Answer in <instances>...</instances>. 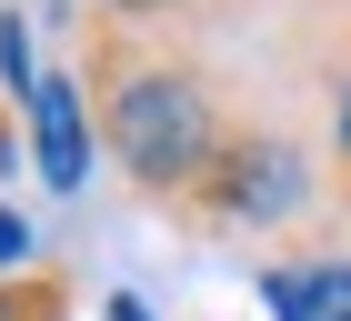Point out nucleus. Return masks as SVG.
<instances>
[{"instance_id":"f257e3e1","label":"nucleus","mask_w":351,"mask_h":321,"mask_svg":"<svg viewBox=\"0 0 351 321\" xmlns=\"http://www.w3.org/2000/svg\"><path fill=\"white\" fill-rule=\"evenodd\" d=\"M81 91H90V121H101V151L121 160V181L151 211L191 221L201 181L221 171V151L241 131L201 40L141 30V21H81Z\"/></svg>"},{"instance_id":"f03ea898","label":"nucleus","mask_w":351,"mask_h":321,"mask_svg":"<svg viewBox=\"0 0 351 321\" xmlns=\"http://www.w3.org/2000/svg\"><path fill=\"white\" fill-rule=\"evenodd\" d=\"M311 211H322V160L301 151L291 131H271V121H241L231 151H221V171L191 201L201 231H291Z\"/></svg>"},{"instance_id":"7ed1b4c3","label":"nucleus","mask_w":351,"mask_h":321,"mask_svg":"<svg viewBox=\"0 0 351 321\" xmlns=\"http://www.w3.org/2000/svg\"><path fill=\"white\" fill-rule=\"evenodd\" d=\"M90 141H101L90 91H81L71 71H40V91H30V151H40V181H51V191H81V181H90Z\"/></svg>"},{"instance_id":"20e7f679","label":"nucleus","mask_w":351,"mask_h":321,"mask_svg":"<svg viewBox=\"0 0 351 321\" xmlns=\"http://www.w3.org/2000/svg\"><path fill=\"white\" fill-rule=\"evenodd\" d=\"M0 321H71V281L60 271H10L0 281Z\"/></svg>"},{"instance_id":"39448f33","label":"nucleus","mask_w":351,"mask_h":321,"mask_svg":"<svg viewBox=\"0 0 351 321\" xmlns=\"http://www.w3.org/2000/svg\"><path fill=\"white\" fill-rule=\"evenodd\" d=\"M331 201L351 221V51L331 60Z\"/></svg>"},{"instance_id":"423d86ee","label":"nucleus","mask_w":351,"mask_h":321,"mask_svg":"<svg viewBox=\"0 0 351 321\" xmlns=\"http://www.w3.org/2000/svg\"><path fill=\"white\" fill-rule=\"evenodd\" d=\"M101 21H141V30H181V21H201L211 0H90Z\"/></svg>"},{"instance_id":"0eeeda50","label":"nucleus","mask_w":351,"mask_h":321,"mask_svg":"<svg viewBox=\"0 0 351 321\" xmlns=\"http://www.w3.org/2000/svg\"><path fill=\"white\" fill-rule=\"evenodd\" d=\"M0 80H10V101L40 91V71H30V21H21V10H0Z\"/></svg>"},{"instance_id":"6e6552de","label":"nucleus","mask_w":351,"mask_h":321,"mask_svg":"<svg viewBox=\"0 0 351 321\" xmlns=\"http://www.w3.org/2000/svg\"><path fill=\"white\" fill-rule=\"evenodd\" d=\"M10 271H30V221L0 201V281H10Z\"/></svg>"},{"instance_id":"1a4fd4ad","label":"nucleus","mask_w":351,"mask_h":321,"mask_svg":"<svg viewBox=\"0 0 351 321\" xmlns=\"http://www.w3.org/2000/svg\"><path fill=\"white\" fill-rule=\"evenodd\" d=\"M101 321H151V311H141L131 292H110V311H101Z\"/></svg>"},{"instance_id":"9d476101","label":"nucleus","mask_w":351,"mask_h":321,"mask_svg":"<svg viewBox=\"0 0 351 321\" xmlns=\"http://www.w3.org/2000/svg\"><path fill=\"white\" fill-rule=\"evenodd\" d=\"M10 151H21V141H10V101H0V171H10Z\"/></svg>"},{"instance_id":"9b49d317","label":"nucleus","mask_w":351,"mask_h":321,"mask_svg":"<svg viewBox=\"0 0 351 321\" xmlns=\"http://www.w3.org/2000/svg\"><path fill=\"white\" fill-rule=\"evenodd\" d=\"M341 51H351V0H341V40H331V60H341Z\"/></svg>"},{"instance_id":"f8f14e48","label":"nucleus","mask_w":351,"mask_h":321,"mask_svg":"<svg viewBox=\"0 0 351 321\" xmlns=\"http://www.w3.org/2000/svg\"><path fill=\"white\" fill-rule=\"evenodd\" d=\"M331 321H351V311H331Z\"/></svg>"}]
</instances>
